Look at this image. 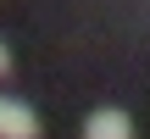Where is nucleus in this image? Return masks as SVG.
I'll use <instances>...</instances> for the list:
<instances>
[{"instance_id": "obj_1", "label": "nucleus", "mask_w": 150, "mask_h": 139, "mask_svg": "<svg viewBox=\"0 0 150 139\" xmlns=\"http://www.w3.org/2000/svg\"><path fill=\"white\" fill-rule=\"evenodd\" d=\"M39 134H45L39 111L17 95H0V139H39Z\"/></svg>"}, {"instance_id": "obj_2", "label": "nucleus", "mask_w": 150, "mask_h": 139, "mask_svg": "<svg viewBox=\"0 0 150 139\" xmlns=\"http://www.w3.org/2000/svg\"><path fill=\"white\" fill-rule=\"evenodd\" d=\"M83 139H134V117L122 106H100L83 117Z\"/></svg>"}, {"instance_id": "obj_3", "label": "nucleus", "mask_w": 150, "mask_h": 139, "mask_svg": "<svg viewBox=\"0 0 150 139\" xmlns=\"http://www.w3.org/2000/svg\"><path fill=\"white\" fill-rule=\"evenodd\" d=\"M11 72V50H6V39H0V78Z\"/></svg>"}]
</instances>
